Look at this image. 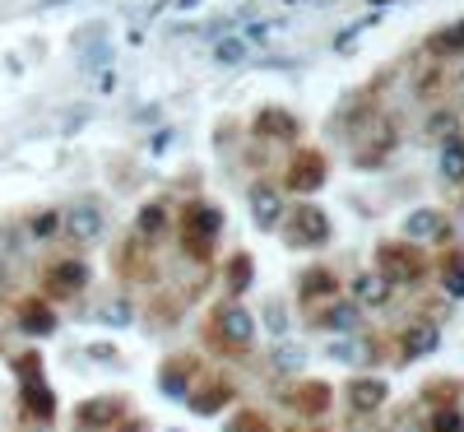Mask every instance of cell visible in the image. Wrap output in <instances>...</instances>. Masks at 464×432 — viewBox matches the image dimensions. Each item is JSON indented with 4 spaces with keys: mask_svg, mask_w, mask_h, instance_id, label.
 <instances>
[{
    "mask_svg": "<svg viewBox=\"0 0 464 432\" xmlns=\"http://www.w3.org/2000/svg\"><path fill=\"white\" fill-rule=\"evenodd\" d=\"M181 251L186 260H196V265H209L214 251H218V232H223V210L209 205V201H190L181 210Z\"/></svg>",
    "mask_w": 464,
    "mask_h": 432,
    "instance_id": "1",
    "label": "cell"
},
{
    "mask_svg": "<svg viewBox=\"0 0 464 432\" xmlns=\"http://www.w3.org/2000/svg\"><path fill=\"white\" fill-rule=\"evenodd\" d=\"M205 339L209 349L218 353H246L256 344V317L237 302V298H227L209 311V321H205Z\"/></svg>",
    "mask_w": 464,
    "mask_h": 432,
    "instance_id": "2",
    "label": "cell"
},
{
    "mask_svg": "<svg viewBox=\"0 0 464 432\" xmlns=\"http://www.w3.org/2000/svg\"><path fill=\"white\" fill-rule=\"evenodd\" d=\"M428 270H432V260L418 251V242H409V238H385L381 247H376V274L391 289H413V284H422L428 280Z\"/></svg>",
    "mask_w": 464,
    "mask_h": 432,
    "instance_id": "3",
    "label": "cell"
},
{
    "mask_svg": "<svg viewBox=\"0 0 464 432\" xmlns=\"http://www.w3.org/2000/svg\"><path fill=\"white\" fill-rule=\"evenodd\" d=\"M279 228H284V242L293 247V251H321L325 242H330V214L321 210V205H312V201H297L284 219H279Z\"/></svg>",
    "mask_w": 464,
    "mask_h": 432,
    "instance_id": "4",
    "label": "cell"
},
{
    "mask_svg": "<svg viewBox=\"0 0 464 432\" xmlns=\"http://www.w3.org/2000/svg\"><path fill=\"white\" fill-rule=\"evenodd\" d=\"M395 144H400V126H395V116H385V112H372V116H362V131L353 135V163L358 168H381L385 159L395 153Z\"/></svg>",
    "mask_w": 464,
    "mask_h": 432,
    "instance_id": "5",
    "label": "cell"
},
{
    "mask_svg": "<svg viewBox=\"0 0 464 432\" xmlns=\"http://www.w3.org/2000/svg\"><path fill=\"white\" fill-rule=\"evenodd\" d=\"M93 280V270L84 256H56L43 265V298L47 302H70V298H80Z\"/></svg>",
    "mask_w": 464,
    "mask_h": 432,
    "instance_id": "6",
    "label": "cell"
},
{
    "mask_svg": "<svg viewBox=\"0 0 464 432\" xmlns=\"http://www.w3.org/2000/svg\"><path fill=\"white\" fill-rule=\"evenodd\" d=\"M325 177H330V163H325V153L321 149H312V144H302L293 159H288V168H284V191H293L297 201H306L312 191H321L325 186Z\"/></svg>",
    "mask_w": 464,
    "mask_h": 432,
    "instance_id": "7",
    "label": "cell"
},
{
    "mask_svg": "<svg viewBox=\"0 0 464 432\" xmlns=\"http://www.w3.org/2000/svg\"><path fill=\"white\" fill-rule=\"evenodd\" d=\"M232 400H237V381H232L227 372H200L196 386L186 390V405L190 414H200V418H214L218 409H227Z\"/></svg>",
    "mask_w": 464,
    "mask_h": 432,
    "instance_id": "8",
    "label": "cell"
},
{
    "mask_svg": "<svg viewBox=\"0 0 464 432\" xmlns=\"http://www.w3.org/2000/svg\"><path fill=\"white\" fill-rule=\"evenodd\" d=\"M121 418H130L126 396H89L74 405V432H111Z\"/></svg>",
    "mask_w": 464,
    "mask_h": 432,
    "instance_id": "9",
    "label": "cell"
},
{
    "mask_svg": "<svg viewBox=\"0 0 464 432\" xmlns=\"http://www.w3.org/2000/svg\"><path fill=\"white\" fill-rule=\"evenodd\" d=\"M330 400H334V390L316 377H297L293 386H284V405L302 418H325L330 414Z\"/></svg>",
    "mask_w": 464,
    "mask_h": 432,
    "instance_id": "10",
    "label": "cell"
},
{
    "mask_svg": "<svg viewBox=\"0 0 464 432\" xmlns=\"http://www.w3.org/2000/svg\"><path fill=\"white\" fill-rule=\"evenodd\" d=\"M312 330H330V335H353L358 326H362V307L358 302H343L339 293L334 298H325V302H316L312 307Z\"/></svg>",
    "mask_w": 464,
    "mask_h": 432,
    "instance_id": "11",
    "label": "cell"
},
{
    "mask_svg": "<svg viewBox=\"0 0 464 432\" xmlns=\"http://www.w3.org/2000/svg\"><path fill=\"white\" fill-rule=\"evenodd\" d=\"M196 377H200V358L186 353V349L168 353V358L159 363V386H163V396H172V400H186V390L196 386Z\"/></svg>",
    "mask_w": 464,
    "mask_h": 432,
    "instance_id": "12",
    "label": "cell"
},
{
    "mask_svg": "<svg viewBox=\"0 0 464 432\" xmlns=\"http://www.w3.org/2000/svg\"><path fill=\"white\" fill-rule=\"evenodd\" d=\"M437 339H441L437 321H428V317L409 321V326L395 335V363H418V358H428V353L437 349Z\"/></svg>",
    "mask_w": 464,
    "mask_h": 432,
    "instance_id": "13",
    "label": "cell"
},
{
    "mask_svg": "<svg viewBox=\"0 0 464 432\" xmlns=\"http://www.w3.org/2000/svg\"><path fill=\"white\" fill-rule=\"evenodd\" d=\"M61 223H65V232H70V238L80 242V247H93V242L102 238V228H107L98 201H74V205L61 214Z\"/></svg>",
    "mask_w": 464,
    "mask_h": 432,
    "instance_id": "14",
    "label": "cell"
},
{
    "mask_svg": "<svg viewBox=\"0 0 464 432\" xmlns=\"http://www.w3.org/2000/svg\"><path fill=\"white\" fill-rule=\"evenodd\" d=\"M19 409L28 423L37 427H52L56 423V396H52V386L43 377H33V381H19Z\"/></svg>",
    "mask_w": 464,
    "mask_h": 432,
    "instance_id": "15",
    "label": "cell"
},
{
    "mask_svg": "<svg viewBox=\"0 0 464 432\" xmlns=\"http://www.w3.org/2000/svg\"><path fill=\"white\" fill-rule=\"evenodd\" d=\"M116 270H121V280H130V284H149V280H159L153 251H149V242H140V238H130L121 251H116Z\"/></svg>",
    "mask_w": 464,
    "mask_h": 432,
    "instance_id": "16",
    "label": "cell"
},
{
    "mask_svg": "<svg viewBox=\"0 0 464 432\" xmlns=\"http://www.w3.org/2000/svg\"><path fill=\"white\" fill-rule=\"evenodd\" d=\"M343 396H348V409L353 414H381L385 400H391V386H385V377H353Z\"/></svg>",
    "mask_w": 464,
    "mask_h": 432,
    "instance_id": "17",
    "label": "cell"
},
{
    "mask_svg": "<svg viewBox=\"0 0 464 432\" xmlns=\"http://www.w3.org/2000/svg\"><path fill=\"white\" fill-rule=\"evenodd\" d=\"M14 321H19V330L24 335H52L56 330V307L47 302V298H19L14 302Z\"/></svg>",
    "mask_w": 464,
    "mask_h": 432,
    "instance_id": "18",
    "label": "cell"
},
{
    "mask_svg": "<svg viewBox=\"0 0 464 432\" xmlns=\"http://www.w3.org/2000/svg\"><path fill=\"white\" fill-rule=\"evenodd\" d=\"M251 131H256L260 140H297V135H302V122H297L288 107H260L256 122H251Z\"/></svg>",
    "mask_w": 464,
    "mask_h": 432,
    "instance_id": "19",
    "label": "cell"
},
{
    "mask_svg": "<svg viewBox=\"0 0 464 432\" xmlns=\"http://www.w3.org/2000/svg\"><path fill=\"white\" fill-rule=\"evenodd\" d=\"M339 293V280H334V270H325V265H312L297 280V298H302V307L312 311L316 302H325V298H334Z\"/></svg>",
    "mask_w": 464,
    "mask_h": 432,
    "instance_id": "20",
    "label": "cell"
},
{
    "mask_svg": "<svg viewBox=\"0 0 464 432\" xmlns=\"http://www.w3.org/2000/svg\"><path fill=\"white\" fill-rule=\"evenodd\" d=\"M404 238L409 242H432V238H450V223H446V214L441 210H413L409 219H404Z\"/></svg>",
    "mask_w": 464,
    "mask_h": 432,
    "instance_id": "21",
    "label": "cell"
},
{
    "mask_svg": "<svg viewBox=\"0 0 464 432\" xmlns=\"http://www.w3.org/2000/svg\"><path fill=\"white\" fill-rule=\"evenodd\" d=\"M246 201H251V219H256V228H279V219H284V201H279V191H275V186L256 182Z\"/></svg>",
    "mask_w": 464,
    "mask_h": 432,
    "instance_id": "22",
    "label": "cell"
},
{
    "mask_svg": "<svg viewBox=\"0 0 464 432\" xmlns=\"http://www.w3.org/2000/svg\"><path fill=\"white\" fill-rule=\"evenodd\" d=\"M459 52H464V19H455V24H446V28H437L428 37V56L432 61H446V56H459Z\"/></svg>",
    "mask_w": 464,
    "mask_h": 432,
    "instance_id": "23",
    "label": "cell"
},
{
    "mask_svg": "<svg viewBox=\"0 0 464 432\" xmlns=\"http://www.w3.org/2000/svg\"><path fill=\"white\" fill-rule=\"evenodd\" d=\"M437 274H441L446 298H464V251H459V247H450V251L437 260Z\"/></svg>",
    "mask_w": 464,
    "mask_h": 432,
    "instance_id": "24",
    "label": "cell"
},
{
    "mask_svg": "<svg viewBox=\"0 0 464 432\" xmlns=\"http://www.w3.org/2000/svg\"><path fill=\"white\" fill-rule=\"evenodd\" d=\"M163 232H168V210L163 205H144L140 214H135V238L140 242H163Z\"/></svg>",
    "mask_w": 464,
    "mask_h": 432,
    "instance_id": "25",
    "label": "cell"
},
{
    "mask_svg": "<svg viewBox=\"0 0 464 432\" xmlns=\"http://www.w3.org/2000/svg\"><path fill=\"white\" fill-rule=\"evenodd\" d=\"M353 302L358 307H385L391 302V284H385L381 274H358L353 280Z\"/></svg>",
    "mask_w": 464,
    "mask_h": 432,
    "instance_id": "26",
    "label": "cell"
},
{
    "mask_svg": "<svg viewBox=\"0 0 464 432\" xmlns=\"http://www.w3.org/2000/svg\"><path fill=\"white\" fill-rule=\"evenodd\" d=\"M441 177L464 186V140L459 135H446V144H441Z\"/></svg>",
    "mask_w": 464,
    "mask_h": 432,
    "instance_id": "27",
    "label": "cell"
},
{
    "mask_svg": "<svg viewBox=\"0 0 464 432\" xmlns=\"http://www.w3.org/2000/svg\"><path fill=\"white\" fill-rule=\"evenodd\" d=\"M223 280H227V293H232V298L246 293V284H251V256H246V251L227 256V265H223Z\"/></svg>",
    "mask_w": 464,
    "mask_h": 432,
    "instance_id": "28",
    "label": "cell"
},
{
    "mask_svg": "<svg viewBox=\"0 0 464 432\" xmlns=\"http://www.w3.org/2000/svg\"><path fill=\"white\" fill-rule=\"evenodd\" d=\"M428 432H464V414L455 405H437L428 409Z\"/></svg>",
    "mask_w": 464,
    "mask_h": 432,
    "instance_id": "29",
    "label": "cell"
},
{
    "mask_svg": "<svg viewBox=\"0 0 464 432\" xmlns=\"http://www.w3.org/2000/svg\"><path fill=\"white\" fill-rule=\"evenodd\" d=\"M422 400H428V409H437V405H455V400H459V381H455V377H446V381H428Z\"/></svg>",
    "mask_w": 464,
    "mask_h": 432,
    "instance_id": "30",
    "label": "cell"
},
{
    "mask_svg": "<svg viewBox=\"0 0 464 432\" xmlns=\"http://www.w3.org/2000/svg\"><path fill=\"white\" fill-rule=\"evenodd\" d=\"M223 432H269V423H265L260 409H237V414L223 423Z\"/></svg>",
    "mask_w": 464,
    "mask_h": 432,
    "instance_id": "31",
    "label": "cell"
},
{
    "mask_svg": "<svg viewBox=\"0 0 464 432\" xmlns=\"http://www.w3.org/2000/svg\"><path fill=\"white\" fill-rule=\"evenodd\" d=\"M28 232H33V238H37V242H47V238H52V232H61V214H56V210H43V214H33V223H28Z\"/></svg>",
    "mask_w": 464,
    "mask_h": 432,
    "instance_id": "32",
    "label": "cell"
},
{
    "mask_svg": "<svg viewBox=\"0 0 464 432\" xmlns=\"http://www.w3.org/2000/svg\"><path fill=\"white\" fill-rule=\"evenodd\" d=\"M214 56L223 65H237V61H246V43H242V37H223V43L214 47Z\"/></svg>",
    "mask_w": 464,
    "mask_h": 432,
    "instance_id": "33",
    "label": "cell"
},
{
    "mask_svg": "<svg viewBox=\"0 0 464 432\" xmlns=\"http://www.w3.org/2000/svg\"><path fill=\"white\" fill-rule=\"evenodd\" d=\"M14 372H19V381H33V377H43V353H37V349L19 353V358H14Z\"/></svg>",
    "mask_w": 464,
    "mask_h": 432,
    "instance_id": "34",
    "label": "cell"
},
{
    "mask_svg": "<svg viewBox=\"0 0 464 432\" xmlns=\"http://www.w3.org/2000/svg\"><path fill=\"white\" fill-rule=\"evenodd\" d=\"M98 321H111V326H126V321H130V307H126L121 298H116L111 307H98Z\"/></svg>",
    "mask_w": 464,
    "mask_h": 432,
    "instance_id": "35",
    "label": "cell"
},
{
    "mask_svg": "<svg viewBox=\"0 0 464 432\" xmlns=\"http://www.w3.org/2000/svg\"><path fill=\"white\" fill-rule=\"evenodd\" d=\"M111 432H153V427H149L144 418H121V423H116Z\"/></svg>",
    "mask_w": 464,
    "mask_h": 432,
    "instance_id": "36",
    "label": "cell"
},
{
    "mask_svg": "<svg viewBox=\"0 0 464 432\" xmlns=\"http://www.w3.org/2000/svg\"><path fill=\"white\" fill-rule=\"evenodd\" d=\"M372 5H381V0H372Z\"/></svg>",
    "mask_w": 464,
    "mask_h": 432,
    "instance_id": "37",
    "label": "cell"
}]
</instances>
